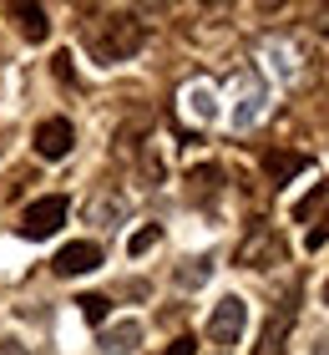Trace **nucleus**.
<instances>
[{"label":"nucleus","instance_id":"obj_18","mask_svg":"<svg viewBox=\"0 0 329 355\" xmlns=\"http://www.w3.org/2000/svg\"><path fill=\"white\" fill-rule=\"evenodd\" d=\"M314 355H329V335H319V340H314Z\"/></svg>","mask_w":329,"mask_h":355},{"label":"nucleus","instance_id":"obj_12","mask_svg":"<svg viewBox=\"0 0 329 355\" xmlns=\"http://www.w3.org/2000/svg\"><path fill=\"white\" fill-rule=\"evenodd\" d=\"M299 168H304V157H284V153L269 157V178H274V183H284V178H289V173H299Z\"/></svg>","mask_w":329,"mask_h":355},{"label":"nucleus","instance_id":"obj_14","mask_svg":"<svg viewBox=\"0 0 329 355\" xmlns=\"http://www.w3.org/2000/svg\"><path fill=\"white\" fill-rule=\"evenodd\" d=\"M319 208H329V188H319V193H314V198H304L299 208H294V218H299V223H309V218H314V214H319Z\"/></svg>","mask_w":329,"mask_h":355},{"label":"nucleus","instance_id":"obj_9","mask_svg":"<svg viewBox=\"0 0 329 355\" xmlns=\"http://www.w3.org/2000/svg\"><path fill=\"white\" fill-rule=\"evenodd\" d=\"M183 102H188V117H197V122H213V117H218V107H213V92H208L203 82H197V87H188V96H183Z\"/></svg>","mask_w":329,"mask_h":355},{"label":"nucleus","instance_id":"obj_15","mask_svg":"<svg viewBox=\"0 0 329 355\" xmlns=\"http://www.w3.org/2000/svg\"><path fill=\"white\" fill-rule=\"evenodd\" d=\"M76 304H81V315H87L91 325H102V320H107V300H102V295H81Z\"/></svg>","mask_w":329,"mask_h":355},{"label":"nucleus","instance_id":"obj_2","mask_svg":"<svg viewBox=\"0 0 329 355\" xmlns=\"http://www.w3.org/2000/svg\"><path fill=\"white\" fill-rule=\"evenodd\" d=\"M243 330H249V304H243L238 295H223L218 310L208 315V340L213 345H238Z\"/></svg>","mask_w":329,"mask_h":355},{"label":"nucleus","instance_id":"obj_3","mask_svg":"<svg viewBox=\"0 0 329 355\" xmlns=\"http://www.w3.org/2000/svg\"><path fill=\"white\" fill-rule=\"evenodd\" d=\"M61 223H66V198H36L21 214V234L26 239H51Z\"/></svg>","mask_w":329,"mask_h":355},{"label":"nucleus","instance_id":"obj_8","mask_svg":"<svg viewBox=\"0 0 329 355\" xmlns=\"http://www.w3.org/2000/svg\"><path fill=\"white\" fill-rule=\"evenodd\" d=\"M10 15L21 21L26 41H46V31H51V26H46V10L41 6H10Z\"/></svg>","mask_w":329,"mask_h":355},{"label":"nucleus","instance_id":"obj_4","mask_svg":"<svg viewBox=\"0 0 329 355\" xmlns=\"http://www.w3.org/2000/svg\"><path fill=\"white\" fill-rule=\"evenodd\" d=\"M71 142H76V132H71V122H66V117H51V122L36 127V153L41 157H66V153H71Z\"/></svg>","mask_w":329,"mask_h":355},{"label":"nucleus","instance_id":"obj_5","mask_svg":"<svg viewBox=\"0 0 329 355\" xmlns=\"http://www.w3.org/2000/svg\"><path fill=\"white\" fill-rule=\"evenodd\" d=\"M96 264H102V249H96V244H66L56 254V274H66V279H76V274H87Z\"/></svg>","mask_w":329,"mask_h":355},{"label":"nucleus","instance_id":"obj_16","mask_svg":"<svg viewBox=\"0 0 329 355\" xmlns=\"http://www.w3.org/2000/svg\"><path fill=\"white\" fill-rule=\"evenodd\" d=\"M162 355H193V340H172V345L162 350Z\"/></svg>","mask_w":329,"mask_h":355},{"label":"nucleus","instance_id":"obj_11","mask_svg":"<svg viewBox=\"0 0 329 355\" xmlns=\"http://www.w3.org/2000/svg\"><path fill=\"white\" fill-rule=\"evenodd\" d=\"M203 279H208V259H188L183 269H177V284H183V289H197Z\"/></svg>","mask_w":329,"mask_h":355},{"label":"nucleus","instance_id":"obj_17","mask_svg":"<svg viewBox=\"0 0 329 355\" xmlns=\"http://www.w3.org/2000/svg\"><path fill=\"white\" fill-rule=\"evenodd\" d=\"M0 355H26V345H15V340H0Z\"/></svg>","mask_w":329,"mask_h":355},{"label":"nucleus","instance_id":"obj_10","mask_svg":"<svg viewBox=\"0 0 329 355\" xmlns=\"http://www.w3.org/2000/svg\"><path fill=\"white\" fill-rule=\"evenodd\" d=\"M258 254H269V259H284V244H278V239H269V234H263V239H254V244L243 249V264H254Z\"/></svg>","mask_w":329,"mask_h":355},{"label":"nucleus","instance_id":"obj_19","mask_svg":"<svg viewBox=\"0 0 329 355\" xmlns=\"http://www.w3.org/2000/svg\"><path fill=\"white\" fill-rule=\"evenodd\" d=\"M324 304H329V284H324Z\"/></svg>","mask_w":329,"mask_h":355},{"label":"nucleus","instance_id":"obj_1","mask_svg":"<svg viewBox=\"0 0 329 355\" xmlns=\"http://www.w3.org/2000/svg\"><path fill=\"white\" fill-rule=\"evenodd\" d=\"M87 46H91L96 61H107V67H112V61H127L142 46V26L132 21V15H107V21H96L87 31Z\"/></svg>","mask_w":329,"mask_h":355},{"label":"nucleus","instance_id":"obj_6","mask_svg":"<svg viewBox=\"0 0 329 355\" xmlns=\"http://www.w3.org/2000/svg\"><path fill=\"white\" fill-rule=\"evenodd\" d=\"M137 345H142V325H137V320H122V325L102 330V350L107 355H132Z\"/></svg>","mask_w":329,"mask_h":355},{"label":"nucleus","instance_id":"obj_7","mask_svg":"<svg viewBox=\"0 0 329 355\" xmlns=\"http://www.w3.org/2000/svg\"><path fill=\"white\" fill-rule=\"evenodd\" d=\"M218 188H223V173L218 168H197L188 178V198L193 203H213V198H218Z\"/></svg>","mask_w":329,"mask_h":355},{"label":"nucleus","instance_id":"obj_13","mask_svg":"<svg viewBox=\"0 0 329 355\" xmlns=\"http://www.w3.org/2000/svg\"><path fill=\"white\" fill-rule=\"evenodd\" d=\"M157 239H162V229H157V223H147V229H137V234L127 239V249H132V254H147V249L157 244Z\"/></svg>","mask_w":329,"mask_h":355}]
</instances>
